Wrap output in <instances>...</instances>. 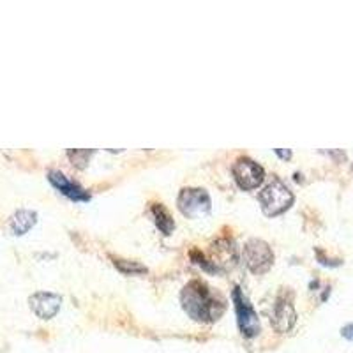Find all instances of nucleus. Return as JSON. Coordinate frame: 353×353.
Here are the masks:
<instances>
[{
	"instance_id": "obj_14",
	"label": "nucleus",
	"mask_w": 353,
	"mask_h": 353,
	"mask_svg": "<svg viewBox=\"0 0 353 353\" xmlns=\"http://www.w3.org/2000/svg\"><path fill=\"white\" fill-rule=\"evenodd\" d=\"M341 334H343V337H345V339H348V341H353V323L343 327Z\"/></svg>"
},
{
	"instance_id": "obj_4",
	"label": "nucleus",
	"mask_w": 353,
	"mask_h": 353,
	"mask_svg": "<svg viewBox=\"0 0 353 353\" xmlns=\"http://www.w3.org/2000/svg\"><path fill=\"white\" fill-rule=\"evenodd\" d=\"M242 260H244L245 267L253 274L260 276V274L269 272L270 267L274 263V253L270 245L261 239H251L245 242L244 249H242Z\"/></svg>"
},
{
	"instance_id": "obj_2",
	"label": "nucleus",
	"mask_w": 353,
	"mask_h": 353,
	"mask_svg": "<svg viewBox=\"0 0 353 353\" xmlns=\"http://www.w3.org/2000/svg\"><path fill=\"white\" fill-rule=\"evenodd\" d=\"M258 200H260L261 210H263L265 216L276 217L292 207L295 196H293L290 188L281 179L274 176L272 182H269L261 189L260 194H258Z\"/></svg>"
},
{
	"instance_id": "obj_5",
	"label": "nucleus",
	"mask_w": 353,
	"mask_h": 353,
	"mask_svg": "<svg viewBox=\"0 0 353 353\" xmlns=\"http://www.w3.org/2000/svg\"><path fill=\"white\" fill-rule=\"evenodd\" d=\"M233 304H235V313H237V323L241 334L245 337H256L260 334V316H258L256 309L249 302L241 288H235L232 293Z\"/></svg>"
},
{
	"instance_id": "obj_3",
	"label": "nucleus",
	"mask_w": 353,
	"mask_h": 353,
	"mask_svg": "<svg viewBox=\"0 0 353 353\" xmlns=\"http://www.w3.org/2000/svg\"><path fill=\"white\" fill-rule=\"evenodd\" d=\"M176 207L185 217L198 219L210 212L212 200L210 194L201 188H184L176 198Z\"/></svg>"
},
{
	"instance_id": "obj_10",
	"label": "nucleus",
	"mask_w": 353,
	"mask_h": 353,
	"mask_svg": "<svg viewBox=\"0 0 353 353\" xmlns=\"http://www.w3.org/2000/svg\"><path fill=\"white\" fill-rule=\"evenodd\" d=\"M37 223V212L30 209H20L9 217V232L17 237H21L25 233H28L30 230L36 226Z\"/></svg>"
},
{
	"instance_id": "obj_7",
	"label": "nucleus",
	"mask_w": 353,
	"mask_h": 353,
	"mask_svg": "<svg viewBox=\"0 0 353 353\" xmlns=\"http://www.w3.org/2000/svg\"><path fill=\"white\" fill-rule=\"evenodd\" d=\"M28 305L32 313L41 320H52L62 305V297L52 292H36L28 297Z\"/></svg>"
},
{
	"instance_id": "obj_9",
	"label": "nucleus",
	"mask_w": 353,
	"mask_h": 353,
	"mask_svg": "<svg viewBox=\"0 0 353 353\" xmlns=\"http://www.w3.org/2000/svg\"><path fill=\"white\" fill-rule=\"evenodd\" d=\"M295 321H297V311H295V307L292 305V302L277 299L272 313V325L274 329H276V332H288V330H292V327L295 325Z\"/></svg>"
},
{
	"instance_id": "obj_6",
	"label": "nucleus",
	"mask_w": 353,
	"mask_h": 353,
	"mask_svg": "<svg viewBox=\"0 0 353 353\" xmlns=\"http://www.w3.org/2000/svg\"><path fill=\"white\" fill-rule=\"evenodd\" d=\"M232 173L239 188L244 191H253V189L260 188L265 181V170L251 157H239L233 165Z\"/></svg>"
},
{
	"instance_id": "obj_12",
	"label": "nucleus",
	"mask_w": 353,
	"mask_h": 353,
	"mask_svg": "<svg viewBox=\"0 0 353 353\" xmlns=\"http://www.w3.org/2000/svg\"><path fill=\"white\" fill-rule=\"evenodd\" d=\"M113 265H115L117 269L121 270L122 274L125 276H137V274H147L149 269L145 267V265L138 263V261H129V260H121V258H113Z\"/></svg>"
},
{
	"instance_id": "obj_11",
	"label": "nucleus",
	"mask_w": 353,
	"mask_h": 353,
	"mask_svg": "<svg viewBox=\"0 0 353 353\" xmlns=\"http://www.w3.org/2000/svg\"><path fill=\"white\" fill-rule=\"evenodd\" d=\"M152 216H154V221H156L157 228L161 230V233L170 235V233L175 230V221H173V217L170 216L168 209H166L163 203L152 205Z\"/></svg>"
},
{
	"instance_id": "obj_13",
	"label": "nucleus",
	"mask_w": 353,
	"mask_h": 353,
	"mask_svg": "<svg viewBox=\"0 0 353 353\" xmlns=\"http://www.w3.org/2000/svg\"><path fill=\"white\" fill-rule=\"evenodd\" d=\"M94 156V150H69L68 152V157L71 159L72 166H77V168L83 170L87 168L88 161H90V157Z\"/></svg>"
},
{
	"instance_id": "obj_8",
	"label": "nucleus",
	"mask_w": 353,
	"mask_h": 353,
	"mask_svg": "<svg viewBox=\"0 0 353 353\" xmlns=\"http://www.w3.org/2000/svg\"><path fill=\"white\" fill-rule=\"evenodd\" d=\"M48 181L59 193L64 194V196L69 198L71 201H90V193L85 191L78 182L71 181L69 176H65L64 173L59 172V170H50Z\"/></svg>"
},
{
	"instance_id": "obj_15",
	"label": "nucleus",
	"mask_w": 353,
	"mask_h": 353,
	"mask_svg": "<svg viewBox=\"0 0 353 353\" xmlns=\"http://www.w3.org/2000/svg\"><path fill=\"white\" fill-rule=\"evenodd\" d=\"M276 154L279 157H283V159H290V157H292V152H290V150H286V152H283V150H279V149H276Z\"/></svg>"
},
{
	"instance_id": "obj_1",
	"label": "nucleus",
	"mask_w": 353,
	"mask_h": 353,
	"mask_svg": "<svg viewBox=\"0 0 353 353\" xmlns=\"http://www.w3.org/2000/svg\"><path fill=\"white\" fill-rule=\"evenodd\" d=\"M181 302L188 316L193 318L198 323L216 321L226 309L225 299H221L217 293L212 292V288L198 279L184 286L181 293Z\"/></svg>"
}]
</instances>
